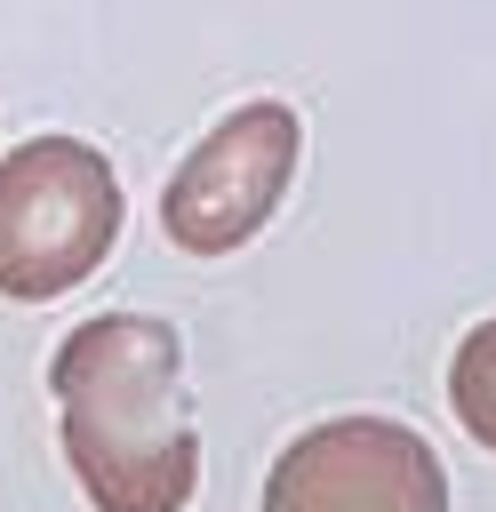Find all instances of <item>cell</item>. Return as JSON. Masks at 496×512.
I'll return each instance as SVG.
<instances>
[{"instance_id": "obj_1", "label": "cell", "mask_w": 496, "mask_h": 512, "mask_svg": "<svg viewBox=\"0 0 496 512\" xmlns=\"http://www.w3.org/2000/svg\"><path fill=\"white\" fill-rule=\"evenodd\" d=\"M64 464L96 512H184L200 488V432L184 400V344L152 312L80 320L56 360Z\"/></svg>"}, {"instance_id": "obj_2", "label": "cell", "mask_w": 496, "mask_h": 512, "mask_svg": "<svg viewBox=\"0 0 496 512\" xmlns=\"http://www.w3.org/2000/svg\"><path fill=\"white\" fill-rule=\"evenodd\" d=\"M120 240V176L80 136H24L0 160V296L48 304Z\"/></svg>"}, {"instance_id": "obj_3", "label": "cell", "mask_w": 496, "mask_h": 512, "mask_svg": "<svg viewBox=\"0 0 496 512\" xmlns=\"http://www.w3.org/2000/svg\"><path fill=\"white\" fill-rule=\"evenodd\" d=\"M296 152H304V120L280 96H256V104L224 112L176 160V176L160 192L168 240L184 256H232V248H248L272 224V208H280V192L296 176Z\"/></svg>"}, {"instance_id": "obj_4", "label": "cell", "mask_w": 496, "mask_h": 512, "mask_svg": "<svg viewBox=\"0 0 496 512\" xmlns=\"http://www.w3.org/2000/svg\"><path fill=\"white\" fill-rule=\"evenodd\" d=\"M264 512H448V472L392 416H328L280 448Z\"/></svg>"}, {"instance_id": "obj_5", "label": "cell", "mask_w": 496, "mask_h": 512, "mask_svg": "<svg viewBox=\"0 0 496 512\" xmlns=\"http://www.w3.org/2000/svg\"><path fill=\"white\" fill-rule=\"evenodd\" d=\"M448 408H456V424L480 448H496V312L456 344V360H448Z\"/></svg>"}]
</instances>
